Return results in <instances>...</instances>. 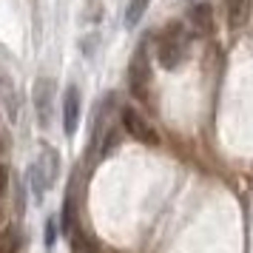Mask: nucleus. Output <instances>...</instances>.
Masks as SVG:
<instances>
[{"mask_svg": "<svg viewBox=\"0 0 253 253\" xmlns=\"http://www.w3.org/2000/svg\"><path fill=\"white\" fill-rule=\"evenodd\" d=\"M251 6H253V0H228V3H225L230 29H242V26L248 23V17H251Z\"/></svg>", "mask_w": 253, "mask_h": 253, "instance_id": "6", "label": "nucleus"}, {"mask_svg": "<svg viewBox=\"0 0 253 253\" xmlns=\"http://www.w3.org/2000/svg\"><path fill=\"white\" fill-rule=\"evenodd\" d=\"M123 128H126L134 139L145 142V145H160V137H157L154 126H151L139 111H134V108H123Z\"/></svg>", "mask_w": 253, "mask_h": 253, "instance_id": "3", "label": "nucleus"}, {"mask_svg": "<svg viewBox=\"0 0 253 253\" xmlns=\"http://www.w3.org/2000/svg\"><path fill=\"white\" fill-rule=\"evenodd\" d=\"M117 145H120V131H117V128H111V131H108V134H105V145H103V157H108V154H111V151L117 148Z\"/></svg>", "mask_w": 253, "mask_h": 253, "instance_id": "12", "label": "nucleus"}, {"mask_svg": "<svg viewBox=\"0 0 253 253\" xmlns=\"http://www.w3.org/2000/svg\"><path fill=\"white\" fill-rule=\"evenodd\" d=\"M188 32L179 20H171V23L162 29V35L157 37V60H160L162 69L173 71L188 54Z\"/></svg>", "mask_w": 253, "mask_h": 253, "instance_id": "1", "label": "nucleus"}, {"mask_svg": "<svg viewBox=\"0 0 253 253\" xmlns=\"http://www.w3.org/2000/svg\"><path fill=\"white\" fill-rule=\"evenodd\" d=\"M151 0H128V9H126V26L128 29H134V26L142 20V14L148 9Z\"/></svg>", "mask_w": 253, "mask_h": 253, "instance_id": "10", "label": "nucleus"}, {"mask_svg": "<svg viewBox=\"0 0 253 253\" xmlns=\"http://www.w3.org/2000/svg\"><path fill=\"white\" fill-rule=\"evenodd\" d=\"M54 233H57V230H54V222H46V245H48V248H51V245H54V239H57Z\"/></svg>", "mask_w": 253, "mask_h": 253, "instance_id": "14", "label": "nucleus"}, {"mask_svg": "<svg viewBox=\"0 0 253 253\" xmlns=\"http://www.w3.org/2000/svg\"><path fill=\"white\" fill-rule=\"evenodd\" d=\"M77 126H80V91L74 85H69L66 100H63V131L71 137L77 131Z\"/></svg>", "mask_w": 253, "mask_h": 253, "instance_id": "5", "label": "nucleus"}, {"mask_svg": "<svg viewBox=\"0 0 253 253\" xmlns=\"http://www.w3.org/2000/svg\"><path fill=\"white\" fill-rule=\"evenodd\" d=\"M6 188H9V168L0 165V199H3V194H6Z\"/></svg>", "mask_w": 253, "mask_h": 253, "instance_id": "13", "label": "nucleus"}, {"mask_svg": "<svg viewBox=\"0 0 253 253\" xmlns=\"http://www.w3.org/2000/svg\"><path fill=\"white\" fill-rule=\"evenodd\" d=\"M29 185H32L35 202H40V199H43V194H46L48 182H46V176L40 173V168H37V165H32V168H29Z\"/></svg>", "mask_w": 253, "mask_h": 253, "instance_id": "11", "label": "nucleus"}, {"mask_svg": "<svg viewBox=\"0 0 253 253\" xmlns=\"http://www.w3.org/2000/svg\"><path fill=\"white\" fill-rule=\"evenodd\" d=\"M0 151H3V139H0Z\"/></svg>", "mask_w": 253, "mask_h": 253, "instance_id": "16", "label": "nucleus"}, {"mask_svg": "<svg viewBox=\"0 0 253 253\" xmlns=\"http://www.w3.org/2000/svg\"><path fill=\"white\" fill-rule=\"evenodd\" d=\"M51 103H54V83L40 77L35 83V111H37V123L43 128H48V120H51Z\"/></svg>", "mask_w": 253, "mask_h": 253, "instance_id": "4", "label": "nucleus"}, {"mask_svg": "<svg viewBox=\"0 0 253 253\" xmlns=\"http://www.w3.org/2000/svg\"><path fill=\"white\" fill-rule=\"evenodd\" d=\"M35 165L40 168V173L46 176V182L54 185V179H57V173H60V157H57V151L46 148L43 154H40V160H37Z\"/></svg>", "mask_w": 253, "mask_h": 253, "instance_id": "8", "label": "nucleus"}, {"mask_svg": "<svg viewBox=\"0 0 253 253\" xmlns=\"http://www.w3.org/2000/svg\"><path fill=\"white\" fill-rule=\"evenodd\" d=\"M191 20H194V29L199 32V35L213 32V9H211V3H208V0L194 3V9H191Z\"/></svg>", "mask_w": 253, "mask_h": 253, "instance_id": "7", "label": "nucleus"}, {"mask_svg": "<svg viewBox=\"0 0 253 253\" xmlns=\"http://www.w3.org/2000/svg\"><path fill=\"white\" fill-rule=\"evenodd\" d=\"M194 3H202V0H194Z\"/></svg>", "mask_w": 253, "mask_h": 253, "instance_id": "17", "label": "nucleus"}, {"mask_svg": "<svg viewBox=\"0 0 253 253\" xmlns=\"http://www.w3.org/2000/svg\"><path fill=\"white\" fill-rule=\"evenodd\" d=\"M0 225H3V213H0Z\"/></svg>", "mask_w": 253, "mask_h": 253, "instance_id": "15", "label": "nucleus"}, {"mask_svg": "<svg viewBox=\"0 0 253 253\" xmlns=\"http://www.w3.org/2000/svg\"><path fill=\"white\" fill-rule=\"evenodd\" d=\"M128 80H131V91L137 97H148V85H151V69H148V43L134 51L131 66H128Z\"/></svg>", "mask_w": 253, "mask_h": 253, "instance_id": "2", "label": "nucleus"}, {"mask_svg": "<svg viewBox=\"0 0 253 253\" xmlns=\"http://www.w3.org/2000/svg\"><path fill=\"white\" fill-rule=\"evenodd\" d=\"M20 248H23V236H20V228L9 225V228L0 230V253H20Z\"/></svg>", "mask_w": 253, "mask_h": 253, "instance_id": "9", "label": "nucleus"}]
</instances>
